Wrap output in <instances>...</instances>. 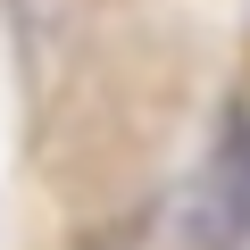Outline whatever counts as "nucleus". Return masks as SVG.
<instances>
[{"instance_id":"obj_1","label":"nucleus","mask_w":250,"mask_h":250,"mask_svg":"<svg viewBox=\"0 0 250 250\" xmlns=\"http://www.w3.org/2000/svg\"><path fill=\"white\" fill-rule=\"evenodd\" d=\"M92 250H134V242H125V233H108V242H92Z\"/></svg>"}]
</instances>
